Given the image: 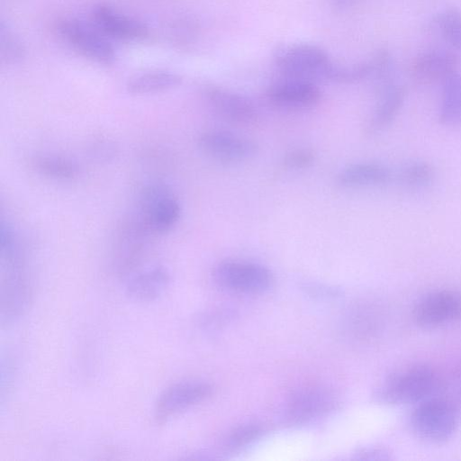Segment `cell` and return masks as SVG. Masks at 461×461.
Here are the masks:
<instances>
[{
	"label": "cell",
	"instance_id": "obj_1",
	"mask_svg": "<svg viewBox=\"0 0 461 461\" xmlns=\"http://www.w3.org/2000/svg\"><path fill=\"white\" fill-rule=\"evenodd\" d=\"M437 373L425 365H411L390 375L375 393L388 405L418 403L431 397L438 387Z\"/></svg>",
	"mask_w": 461,
	"mask_h": 461
},
{
	"label": "cell",
	"instance_id": "obj_2",
	"mask_svg": "<svg viewBox=\"0 0 461 461\" xmlns=\"http://www.w3.org/2000/svg\"><path fill=\"white\" fill-rule=\"evenodd\" d=\"M1 321L10 322L25 312L30 302L31 286L25 261L18 242L1 249Z\"/></svg>",
	"mask_w": 461,
	"mask_h": 461
},
{
	"label": "cell",
	"instance_id": "obj_3",
	"mask_svg": "<svg viewBox=\"0 0 461 461\" xmlns=\"http://www.w3.org/2000/svg\"><path fill=\"white\" fill-rule=\"evenodd\" d=\"M410 426L417 438L429 443H444L456 431L457 411L449 400L431 396L417 403L410 416Z\"/></svg>",
	"mask_w": 461,
	"mask_h": 461
},
{
	"label": "cell",
	"instance_id": "obj_4",
	"mask_svg": "<svg viewBox=\"0 0 461 461\" xmlns=\"http://www.w3.org/2000/svg\"><path fill=\"white\" fill-rule=\"evenodd\" d=\"M135 217L151 234L165 233L178 221L181 206L171 189L160 183L145 185L140 192Z\"/></svg>",
	"mask_w": 461,
	"mask_h": 461
},
{
	"label": "cell",
	"instance_id": "obj_5",
	"mask_svg": "<svg viewBox=\"0 0 461 461\" xmlns=\"http://www.w3.org/2000/svg\"><path fill=\"white\" fill-rule=\"evenodd\" d=\"M276 65L284 77L312 81L329 80L334 63L321 47L299 43L284 46L276 50Z\"/></svg>",
	"mask_w": 461,
	"mask_h": 461
},
{
	"label": "cell",
	"instance_id": "obj_6",
	"mask_svg": "<svg viewBox=\"0 0 461 461\" xmlns=\"http://www.w3.org/2000/svg\"><path fill=\"white\" fill-rule=\"evenodd\" d=\"M57 30L69 46L86 58L104 65L113 63L116 57L113 46L94 24L66 18L58 23Z\"/></svg>",
	"mask_w": 461,
	"mask_h": 461
},
{
	"label": "cell",
	"instance_id": "obj_7",
	"mask_svg": "<svg viewBox=\"0 0 461 461\" xmlns=\"http://www.w3.org/2000/svg\"><path fill=\"white\" fill-rule=\"evenodd\" d=\"M212 276L219 286L242 294L265 292L274 282L273 274L266 267L240 260L220 262L214 267Z\"/></svg>",
	"mask_w": 461,
	"mask_h": 461
},
{
	"label": "cell",
	"instance_id": "obj_8",
	"mask_svg": "<svg viewBox=\"0 0 461 461\" xmlns=\"http://www.w3.org/2000/svg\"><path fill=\"white\" fill-rule=\"evenodd\" d=\"M414 322L422 328H438L461 321V291L441 289L433 291L414 305Z\"/></svg>",
	"mask_w": 461,
	"mask_h": 461
},
{
	"label": "cell",
	"instance_id": "obj_9",
	"mask_svg": "<svg viewBox=\"0 0 461 461\" xmlns=\"http://www.w3.org/2000/svg\"><path fill=\"white\" fill-rule=\"evenodd\" d=\"M212 393V386L204 381L188 380L167 387L158 396L154 419L158 423L167 422L170 418L203 402Z\"/></svg>",
	"mask_w": 461,
	"mask_h": 461
},
{
	"label": "cell",
	"instance_id": "obj_10",
	"mask_svg": "<svg viewBox=\"0 0 461 461\" xmlns=\"http://www.w3.org/2000/svg\"><path fill=\"white\" fill-rule=\"evenodd\" d=\"M200 149L208 157L223 163H240L255 157L258 144L246 137L227 131L211 130L198 138Z\"/></svg>",
	"mask_w": 461,
	"mask_h": 461
},
{
	"label": "cell",
	"instance_id": "obj_11",
	"mask_svg": "<svg viewBox=\"0 0 461 461\" xmlns=\"http://www.w3.org/2000/svg\"><path fill=\"white\" fill-rule=\"evenodd\" d=\"M203 97L213 113L229 123L250 126L258 120L254 104L240 94L219 86H208L203 91Z\"/></svg>",
	"mask_w": 461,
	"mask_h": 461
},
{
	"label": "cell",
	"instance_id": "obj_12",
	"mask_svg": "<svg viewBox=\"0 0 461 461\" xmlns=\"http://www.w3.org/2000/svg\"><path fill=\"white\" fill-rule=\"evenodd\" d=\"M267 98L276 108L304 111L318 105L321 92L312 81L284 77L268 87Z\"/></svg>",
	"mask_w": 461,
	"mask_h": 461
},
{
	"label": "cell",
	"instance_id": "obj_13",
	"mask_svg": "<svg viewBox=\"0 0 461 461\" xmlns=\"http://www.w3.org/2000/svg\"><path fill=\"white\" fill-rule=\"evenodd\" d=\"M93 24L105 36L121 41H140L149 35L141 21L123 14L108 5L100 4L92 11Z\"/></svg>",
	"mask_w": 461,
	"mask_h": 461
},
{
	"label": "cell",
	"instance_id": "obj_14",
	"mask_svg": "<svg viewBox=\"0 0 461 461\" xmlns=\"http://www.w3.org/2000/svg\"><path fill=\"white\" fill-rule=\"evenodd\" d=\"M335 404L334 395L327 389L318 386L303 387L290 397L286 417L292 423L308 422L332 411Z\"/></svg>",
	"mask_w": 461,
	"mask_h": 461
},
{
	"label": "cell",
	"instance_id": "obj_15",
	"mask_svg": "<svg viewBox=\"0 0 461 461\" xmlns=\"http://www.w3.org/2000/svg\"><path fill=\"white\" fill-rule=\"evenodd\" d=\"M171 275L162 265L148 267L131 274L125 284V294L137 302H152L168 288Z\"/></svg>",
	"mask_w": 461,
	"mask_h": 461
},
{
	"label": "cell",
	"instance_id": "obj_16",
	"mask_svg": "<svg viewBox=\"0 0 461 461\" xmlns=\"http://www.w3.org/2000/svg\"><path fill=\"white\" fill-rule=\"evenodd\" d=\"M458 59L444 50H429L418 55L411 63L412 77L419 83L429 84L445 81L456 73Z\"/></svg>",
	"mask_w": 461,
	"mask_h": 461
},
{
	"label": "cell",
	"instance_id": "obj_17",
	"mask_svg": "<svg viewBox=\"0 0 461 461\" xmlns=\"http://www.w3.org/2000/svg\"><path fill=\"white\" fill-rule=\"evenodd\" d=\"M382 80L377 102L365 126V132L368 135L383 131L394 120L405 96L402 86L385 79Z\"/></svg>",
	"mask_w": 461,
	"mask_h": 461
},
{
	"label": "cell",
	"instance_id": "obj_18",
	"mask_svg": "<svg viewBox=\"0 0 461 461\" xmlns=\"http://www.w3.org/2000/svg\"><path fill=\"white\" fill-rule=\"evenodd\" d=\"M390 170L375 162H360L348 165L337 176V183L344 188H366L381 186L390 182Z\"/></svg>",
	"mask_w": 461,
	"mask_h": 461
},
{
	"label": "cell",
	"instance_id": "obj_19",
	"mask_svg": "<svg viewBox=\"0 0 461 461\" xmlns=\"http://www.w3.org/2000/svg\"><path fill=\"white\" fill-rule=\"evenodd\" d=\"M182 77L167 70H151L137 74L126 83V90L134 95L166 92L179 86Z\"/></svg>",
	"mask_w": 461,
	"mask_h": 461
},
{
	"label": "cell",
	"instance_id": "obj_20",
	"mask_svg": "<svg viewBox=\"0 0 461 461\" xmlns=\"http://www.w3.org/2000/svg\"><path fill=\"white\" fill-rule=\"evenodd\" d=\"M33 169L47 178L70 181L78 176L79 168L73 160L57 155H37L32 159Z\"/></svg>",
	"mask_w": 461,
	"mask_h": 461
},
{
	"label": "cell",
	"instance_id": "obj_21",
	"mask_svg": "<svg viewBox=\"0 0 461 461\" xmlns=\"http://www.w3.org/2000/svg\"><path fill=\"white\" fill-rule=\"evenodd\" d=\"M438 119L446 125L461 123V75L458 73L443 82Z\"/></svg>",
	"mask_w": 461,
	"mask_h": 461
},
{
	"label": "cell",
	"instance_id": "obj_22",
	"mask_svg": "<svg viewBox=\"0 0 461 461\" xmlns=\"http://www.w3.org/2000/svg\"><path fill=\"white\" fill-rule=\"evenodd\" d=\"M27 54L26 46L19 35L5 22L0 23V56L6 65L22 62Z\"/></svg>",
	"mask_w": 461,
	"mask_h": 461
},
{
	"label": "cell",
	"instance_id": "obj_23",
	"mask_svg": "<svg viewBox=\"0 0 461 461\" xmlns=\"http://www.w3.org/2000/svg\"><path fill=\"white\" fill-rule=\"evenodd\" d=\"M435 175V169L429 162L412 161L400 170L399 181L407 188H422L433 182Z\"/></svg>",
	"mask_w": 461,
	"mask_h": 461
},
{
	"label": "cell",
	"instance_id": "obj_24",
	"mask_svg": "<svg viewBox=\"0 0 461 461\" xmlns=\"http://www.w3.org/2000/svg\"><path fill=\"white\" fill-rule=\"evenodd\" d=\"M437 23L444 40L461 50V13L456 9H447L438 16Z\"/></svg>",
	"mask_w": 461,
	"mask_h": 461
},
{
	"label": "cell",
	"instance_id": "obj_25",
	"mask_svg": "<svg viewBox=\"0 0 461 461\" xmlns=\"http://www.w3.org/2000/svg\"><path fill=\"white\" fill-rule=\"evenodd\" d=\"M199 32L200 27L197 21L191 17L176 19L169 26L171 41L184 48L194 44L198 39Z\"/></svg>",
	"mask_w": 461,
	"mask_h": 461
},
{
	"label": "cell",
	"instance_id": "obj_26",
	"mask_svg": "<svg viewBox=\"0 0 461 461\" xmlns=\"http://www.w3.org/2000/svg\"><path fill=\"white\" fill-rule=\"evenodd\" d=\"M262 434V429L256 424H247L235 429L227 437L225 446L229 449H239L250 444Z\"/></svg>",
	"mask_w": 461,
	"mask_h": 461
},
{
	"label": "cell",
	"instance_id": "obj_27",
	"mask_svg": "<svg viewBox=\"0 0 461 461\" xmlns=\"http://www.w3.org/2000/svg\"><path fill=\"white\" fill-rule=\"evenodd\" d=\"M315 157L314 151L311 149H295L285 155L283 164L288 169H305L313 164Z\"/></svg>",
	"mask_w": 461,
	"mask_h": 461
},
{
	"label": "cell",
	"instance_id": "obj_28",
	"mask_svg": "<svg viewBox=\"0 0 461 461\" xmlns=\"http://www.w3.org/2000/svg\"><path fill=\"white\" fill-rule=\"evenodd\" d=\"M358 458L367 460H386L391 459V453L380 447H369L358 452Z\"/></svg>",
	"mask_w": 461,
	"mask_h": 461
},
{
	"label": "cell",
	"instance_id": "obj_29",
	"mask_svg": "<svg viewBox=\"0 0 461 461\" xmlns=\"http://www.w3.org/2000/svg\"><path fill=\"white\" fill-rule=\"evenodd\" d=\"M352 0H331V4L335 8H342L348 5Z\"/></svg>",
	"mask_w": 461,
	"mask_h": 461
}]
</instances>
